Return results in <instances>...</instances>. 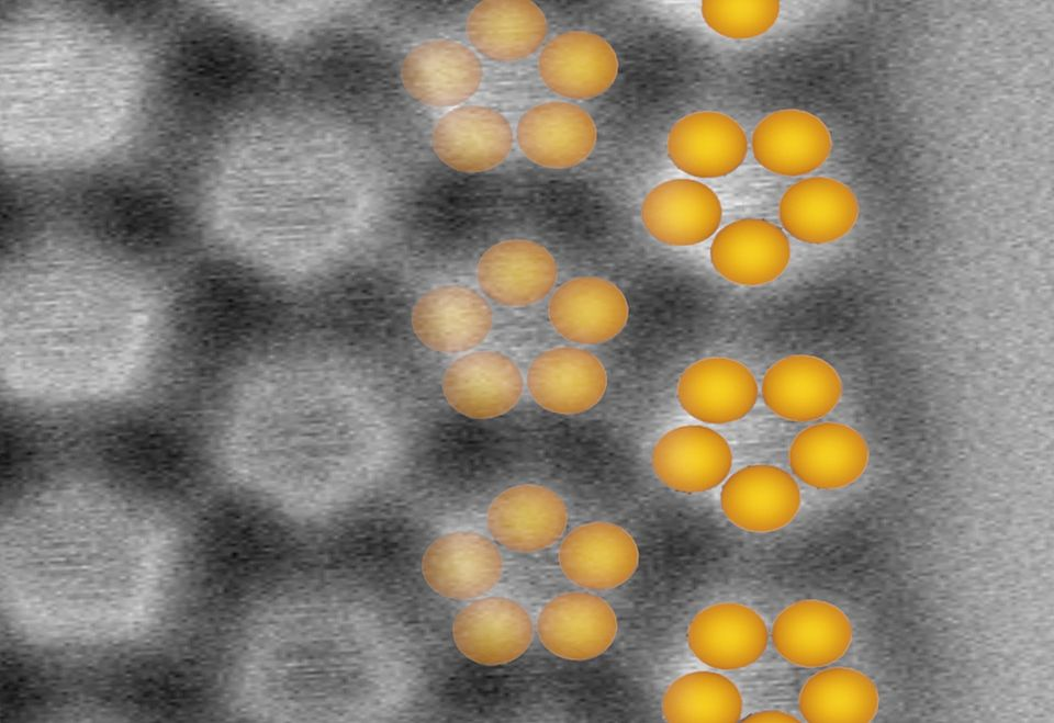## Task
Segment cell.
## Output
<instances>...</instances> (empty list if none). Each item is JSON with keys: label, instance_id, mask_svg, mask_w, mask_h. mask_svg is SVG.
I'll use <instances>...</instances> for the list:
<instances>
[{"label": "cell", "instance_id": "24", "mask_svg": "<svg viewBox=\"0 0 1054 723\" xmlns=\"http://www.w3.org/2000/svg\"><path fill=\"white\" fill-rule=\"evenodd\" d=\"M761 396L777 417L794 422L818 420L838 405L842 381L826 360L810 354H790L764 373Z\"/></svg>", "mask_w": 1054, "mask_h": 723}, {"label": "cell", "instance_id": "30", "mask_svg": "<svg viewBox=\"0 0 1054 723\" xmlns=\"http://www.w3.org/2000/svg\"><path fill=\"white\" fill-rule=\"evenodd\" d=\"M668 722H738L743 701L726 676L710 670L687 673L665 689L661 701Z\"/></svg>", "mask_w": 1054, "mask_h": 723}, {"label": "cell", "instance_id": "29", "mask_svg": "<svg viewBox=\"0 0 1054 723\" xmlns=\"http://www.w3.org/2000/svg\"><path fill=\"white\" fill-rule=\"evenodd\" d=\"M879 707L876 684L864 673L830 667L811 675L800 688L798 709L807 722L866 723Z\"/></svg>", "mask_w": 1054, "mask_h": 723}, {"label": "cell", "instance_id": "2", "mask_svg": "<svg viewBox=\"0 0 1054 723\" xmlns=\"http://www.w3.org/2000/svg\"><path fill=\"white\" fill-rule=\"evenodd\" d=\"M421 568L425 583L438 596L471 601L496 587L504 574V561L492 539L470 530H453L429 543Z\"/></svg>", "mask_w": 1054, "mask_h": 723}, {"label": "cell", "instance_id": "19", "mask_svg": "<svg viewBox=\"0 0 1054 723\" xmlns=\"http://www.w3.org/2000/svg\"><path fill=\"white\" fill-rule=\"evenodd\" d=\"M476 282L493 302L506 307H526L542 301L558 279V263L542 245L509 239L489 247L479 258Z\"/></svg>", "mask_w": 1054, "mask_h": 723}, {"label": "cell", "instance_id": "20", "mask_svg": "<svg viewBox=\"0 0 1054 723\" xmlns=\"http://www.w3.org/2000/svg\"><path fill=\"white\" fill-rule=\"evenodd\" d=\"M516 142L530 162L548 169H568L593 152L597 128L591 114L578 104L547 101L520 116Z\"/></svg>", "mask_w": 1054, "mask_h": 723}, {"label": "cell", "instance_id": "15", "mask_svg": "<svg viewBox=\"0 0 1054 723\" xmlns=\"http://www.w3.org/2000/svg\"><path fill=\"white\" fill-rule=\"evenodd\" d=\"M619 60L613 46L587 31L556 35L538 57V74L553 93L572 100H590L605 93L617 79Z\"/></svg>", "mask_w": 1054, "mask_h": 723}, {"label": "cell", "instance_id": "21", "mask_svg": "<svg viewBox=\"0 0 1054 723\" xmlns=\"http://www.w3.org/2000/svg\"><path fill=\"white\" fill-rule=\"evenodd\" d=\"M767 643L769 630L762 615L739 602L705 607L687 628L692 654L714 669L747 668L761 658Z\"/></svg>", "mask_w": 1054, "mask_h": 723}, {"label": "cell", "instance_id": "7", "mask_svg": "<svg viewBox=\"0 0 1054 723\" xmlns=\"http://www.w3.org/2000/svg\"><path fill=\"white\" fill-rule=\"evenodd\" d=\"M535 630L551 655L585 662L601 656L613 645L618 620L613 607L602 597L570 591L554 596L541 607Z\"/></svg>", "mask_w": 1054, "mask_h": 723}, {"label": "cell", "instance_id": "23", "mask_svg": "<svg viewBox=\"0 0 1054 723\" xmlns=\"http://www.w3.org/2000/svg\"><path fill=\"white\" fill-rule=\"evenodd\" d=\"M749 143L744 129L731 116L699 111L676 121L666 138L673 165L703 179L728 176L745 160Z\"/></svg>", "mask_w": 1054, "mask_h": 723}, {"label": "cell", "instance_id": "26", "mask_svg": "<svg viewBox=\"0 0 1054 723\" xmlns=\"http://www.w3.org/2000/svg\"><path fill=\"white\" fill-rule=\"evenodd\" d=\"M751 147L755 160L765 170L799 177L812 172L829 158L832 137L815 114L785 109L770 113L758 123Z\"/></svg>", "mask_w": 1054, "mask_h": 723}, {"label": "cell", "instance_id": "28", "mask_svg": "<svg viewBox=\"0 0 1054 723\" xmlns=\"http://www.w3.org/2000/svg\"><path fill=\"white\" fill-rule=\"evenodd\" d=\"M547 33V18L531 1H482L466 20V34L473 48L500 63L528 58L541 46Z\"/></svg>", "mask_w": 1054, "mask_h": 723}, {"label": "cell", "instance_id": "11", "mask_svg": "<svg viewBox=\"0 0 1054 723\" xmlns=\"http://www.w3.org/2000/svg\"><path fill=\"white\" fill-rule=\"evenodd\" d=\"M513 143L507 118L482 105L450 109L436 121L430 136L436 157L452 170L464 173L498 167L509 156Z\"/></svg>", "mask_w": 1054, "mask_h": 723}, {"label": "cell", "instance_id": "8", "mask_svg": "<svg viewBox=\"0 0 1054 723\" xmlns=\"http://www.w3.org/2000/svg\"><path fill=\"white\" fill-rule=\"evenodd\" d=\"M525 380L516 362L494 350L470 351L444 371L441 392L458 414L476 420L511 411L520 400Z\"/></svg>", "mask_w": 1054, "mask_h": 723}, {"label": "cell", "instance_id": "3", "mask_svg": "<svg viewBox=\"0 0 1054 723\" xmlns=\"http://www.w3.org/2000/svg\"><path fill=\"white\" fill-rule=\"evenodd\" d=\"M400 79L406 93L433 109H453L473 97L483 80L474 50L450 38H430L414 45L403 57Z\"/></svg>", "mask_w": 1054, "mask_h": 723}, {"label": "cell", "instance_id": "13", "mask_svg": "<svg viewBox=\"0 0 1054 723\" xmlns=\"http://www.w3.org/2000/svg\"><path fill=\"white\" fill-rule=\"evenodd\" d=\"M526 383L539 407L573 416L594 408L603 399L608 375L603 362L588 350L554 347L531 361Z\"/></svg>", "mask_w": 1054, "mask_h": 723}, {"label": "cell", "instance_id": "17", "mask_svg": "<svg viewBox=\"0 0 1054 723\" xmlns=\"http://www.w3.org/2000/svg\"><path fill=\"white\" fill-rule=\"evenodd\" d=\"M643 227L657 241L670 247H691L706 241L719 228L722 207L718 195L694 179L659 183L643 197Z\"/></svg>", "mask_w": 1054, "mask_h": 723}, {"label": "cell", "instance_id": "10", "mask_svg": "<svg viewBox=\"0 0 1054 723\" xmlns=\"http://www.w3.org/2000/svg\"><path fill=\"white\" fill-rule=\"evenodd\" d=\"M733 454L726 438L703 425L673 428L662 434L651 451L658 479L681 494H700L722 484L732 467Z\"/></svg>", "mask_w": 1054, "mask_h": 723}, {"label": "cell", "instance_id": "22", "mask_svg": "<svg viewBox=\"0 0 1054 723\" xmlns=\"http://www.w3.org/2000/svg\"><path fill=\"white\" fill-rule=\"evenodd\" d=\"M714 270L741 286L774 282L790 260L789 240L782 228L762 218H742L717 231L709 249Z\"/></svg>", "mask_w": 1054, "mask_h": 723}, {"label": "cell", "instance_id": "12", "mask_svg": "<svg viewBox=\"0 0 1054 723\" xmlns=\"http://www.w3.org/2000/svg\"><path fill=\"white\" fill-rule=\"evenodd\" d=\"M554 331L565 340L585 346L617 337L629 319V304L613 282L594 275L565 281L552 293L547 307Z\"/></svg>", "mask_w": 1054, "mask_h": 723}, {"label": "cell", "instance_id": "9", "mask_svg": "<svg viewBox=\"0 0 1054 723\" xmlns=\"http://www.w3.org/2000/svg\"><path fill=\"white\" fill-rule=\"evenodd\" d=\"M558 565L573 585L586 590H610L626 584L639 566L633 536L608 521L574 527L561 541Z\"/></svg>", "mask_w": 1054, "mask_h": 723}, {"label": "cell", "instance_id": "16", "mask_svg": "<svg viewBox=\"0 0 1054 723\" xmlns=\"http://www.w3.org/2000/svg\"><path fill=\"white\" fill-rule=\"evenodd\" d=\"M771 639L786 662L804 668H820L845 655L853 641V626L838 606L804 599L776 615Z\"/></svg>", "mask_w": 1054, "mask_h": 723}, {"label": "cell", "instance_id": "5", "mask_svg": "<svg viewBox=\"0 0 1054 723\" xmlns=\"http://www.w3.org/2000/svg\"><path fill=\"white\" fill-rule=\"evenodd\" d=\"M568 522L565 500L556 490L539 484H519L502 490L491 500L485 515L492 540L523 554L556 544Z\"/></svg>", "mask_w": 1054, "mask_h": 723}, {"label": "cell", "instance_id": "6", "mask_svg": "<svg viewBox=\"0 0 1054 723\" xmlns=\"http://www.w3.org/2000/svg\"><path fill=\"white\" fill-rule=\"evenodd\" d=\"M493 310L474 290L442 284L414 303L411 325L418 341L444 354L467 353L480 346L493 328Z\"/></svg>", "mask_w": 1054, "mask_h": 723}, {"label": "cell", "instance_id": "18", "mask_svg": "<svg viewBox=\"0 0 1054 723\" xmlns=\"http://www.w3.org/2000/svg\"><path fill=\"white\" fill-rule=\"evenodd\" d=\"M759 391L752 371L725 357L695 361L682 372L676 384L681 408L708 425H727L744 418L754 408Z\"/></svg>", "mask_w": 1054, "mask_h": 723}, {"label": "cell", "instance_id": "32", "mask_svg": "<svg viewBox=\"0 0 1054 723\" xmlns=\"http://www.w3.org/2000/svg\"><path fill=\"white\" fill-rule=\"evenodd\" d=\"M744 722H798L794 715L781 710H763L742 719Z\"/></svg>", "mask_w": 1054, "mask_h": 723}, {"label": "cell", "instance_id": "4", "mask_svg": "<svg viewBox=\"0 0 1054 723\" xmlns=\"http://www.w3.org/2000/svg\"><path fill=\"white\" fill-rule=\"evenodd\" d=\"M535 624L523 605L501 597L484 596L460 609L451 624L459 653L482 666H502L520 658L530 647Z\"/></svg>", "mask_w": 1054, "mask_h": 723}, {"label": "cell", "instance_id": "27", "mask_svg": "<svg viewBox=\"0 0 1054 723\" xmlns=\"http://www.w3.org/2000/svg\"><path fill=\"white\" fill-rule=\"evenodd\" d=\"M868 447L853 428L821 422L803 429L792 441L793 474L817 489H839L857 481L868 464Z\"/></svg>", "mask_w": 1054, "mask_h": 723}, {"label": "cell", "instance_id": "14", "mask_svg": "<svg viewBox=\"0 0 1054 723\" xmlns=\"http://www.w3.org/2000/svg\"><path fill=\"white\" fill-rule=\"evenodd\" d=\"M720 508L740 530L767 533L788 526L801 506L796 479L780 466L753 464L728 476L720 490Z\"/></svg>", "mask_w": 1054, "mask_h": 723}, {"label": "cell", "instance_id": "25", "mask_svg": "<svg viewBox=\"0 0 1054 723\" xmlns=\"http://www.w3.org/2000/svg\"><path fill=\"white\" fill-rule=\"evenodd\" d=\"M859 214L855 193L845 183L827 177L793 183L778 203L783 228L795 239L811 245L844 237L855 226Z\"/></svg>", "mask_w": 1054, "mask_h": 723}, {"label": "cell", "instance_id": "1", "mask_svg": "<svg viewBox=\"0 0 1054 723\" xmlns=\"http://www.w3.org/2000/svg\"><path fill=\"white\" fill-rule=\"evenodd\" d=\"M9 530V571L25 609L53 626L101 628L147 600L157 572L154 528L98 493H56Z\"/></svg>", "mask_w": 1054, "mask_h": 723}, {"label": "cell", "instance_id": "31", "mask_svg": "<svg viewBox=\"0 0 1054 723\" xmlns=\"http://www.w3.org/2000/svg\"><path fill=\"white\" fill-rule=\"evenodd\" d=\"M778 1H702L706 25L730 39H750L763 35L776 23Z\"/></svg>", "mask_w": 1054, "mask_h": 723}]
</instances>
